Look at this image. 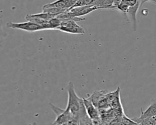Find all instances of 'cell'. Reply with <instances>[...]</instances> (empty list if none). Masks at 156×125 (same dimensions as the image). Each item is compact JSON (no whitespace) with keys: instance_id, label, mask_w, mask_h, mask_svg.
Wrapping results in <instances>:
<instances>
[{"instance_id":"obj_6","label":"cell","mask_w":156,"mask_h":125,"mask_svg":"<svg viewBox=\"0 0 156 125\" xmlns=\"http://www.w3.org/2000/svg\"><path fill=\"white\" fill-rule=\"evenodd\" d=\"M98 9V8L96 6L91 5L74 7L70 9H68V11L69 12L73 18H77V17H82Z\"/></svg>"},{"instance_id":"obj_4","label":"cell","mask_w":156,"mask_h":125,"mask_svg":"<svg viewBox=\"0 0 156 125\" xmlns=\"http://www.w3.org/2000/svg\"><path fill=\"white\" fill-rule=\"evenodd\" d=\"M6 26L8 28L20 29L29 32H34L44 30V27L40 24L30 21H27L26 22L22 23H14L9 21L6 23Z\"/></svg>"},{"instance_id":"obj_17","label":"cell","mask_w":156,"mask_h":125,"mask_svg":"<svg viewBox=\"0 0 156 125\" xmlns=\"http://www.w3.org/2000/svg\"><path fill=\"white\" fill-rule=\"evenodd\" d=\"M154 3H155V4H156V0H155V1H154Z\"/></svg>"},{"instance_id":"obj_16","label":"cell","mask_w":156,"mask_h":125,"mask_svg":"<svg viewBox=\"0 0 156 125\" xmlns=\"http://www.w3.org/2000/svg\"><path fill=\"white\" fill-rule=\"evenodd\" d=\"M141 1V6L143 5V4L144 3H145L146 2H148V1H152V2H154V1L155 0H140Z\"/></svg>"},{"instance_id":"obj_10","label":"cell","mask_w":156,"mask_h":125,"mask_svg":"<svg viewBox=\"0 0 156 125\" xmlns=\"http://www.w3.org/2000/svg\"><path fill=\"white\" fill-rule=\"evenodd\" d=\"M141 2L140 0H121L116 10L126 14L128 9L133 5H135L138 2Z\"/></svg>"},{"instance_id":"obj_5","label":"cell","mask_w":156,"mask_h":125,"mask_svg":"<svg viewBox=\"0 0 156 125\" xmlns=\"http://www.w3.org/2000/svg\"><path fill=\"white\" fill-rule=\"evenodd\" d=\"M87 113L91 119L93 124H99L101 123V115L98 107L88 98H83Z\"/></svg>"},{"instance_id":"obj_3","label":"cell","mask_w":156,"mask_h":125,"mask_svg":"<svg viewBox=\"0 0 156 125\" xmlns=\"http://www.w3.org/2000/svg\"><path fill=\"white\" fill-rule=\"evenodd\" d=\"M57 30L73 34H84L85 33L84 29L79 26L76 20L72 19L62 21Z\"/></svg>"},{"instance_id":"obj_13","label":"cell","mask_w":156,"mask_h":125,"mask_svg":"<svg viewBox=\"0 0 156 125\" xmlns=\"http://www.w3.org/2000/svg\"><path fill=\"white\" fill-rule=\"evenodd\" d=\"M62 21L57 16L53 17L48 20V29L49 30H57L60 26Z\"/></svg>"},{"instance_id":"obj_15","label":"cell","mask_w":156,"mask_h":125,"mask_svg":"<svg viewBox=\"0 0 156 125\" xmlns=\"http://www.w3.org/2000/svg\"><path fill=\"white\" fill-rule=\"evenodd\" d=\"M7 35V34L4 32L2 28V19L1 17H0V45H1L4 41Z\"/></svg>"},{"instance_id":"obj_11","label":"cell","mask_w":156,"mask_h":125,"mask_svg":"<svg viewBox=\"0 0 156 125\" xmlns=\"http://www.w3.org/2000/svg\"><path fill=\"white\" fill-rule=\"evenodd\" d=\"M93 5L96 6L98 9H113V0H96L93 4Z\"/></svg>"},{"instance_id":"obj_7","label":"cell","mask_w":156,"mask_h":125,"mask_svg":"<svg viewBox=\"0 0 156 125\" xmlns=\"http://www.w3.org/2000/svg\"><path fill=\"white\" fill-rule=\"evenodd\" d=\"M155 115H156V99H152L149 105L144 111L142 109H141V115L140 117L133 120H134L138 124L141 120L154 116Z\"/></svg>"},{"instance_id":"obj_2","label":"cell","mask_w":156,"mask_h":125,"mask_svg":"<svg viewBox=\"0 0 156 125\" xmlns=\"http://www.w3.org/2000/svg\"><path fill=\"white\" fill-rule=\"evenodd\" d=\"M49 106L56 116L55 120L52 123V124H74L73 116L68 110L66 109H61L52 103H49Z\"/></svg>"},{"instance_id":"obj_12","label":"cell","mask_w":156,"mask_h":125,"mask_svg":"<svg viewBox=\"0 0 156 125\" xmlns=\"http://www.w3.org/2000/svg\"><path fill=\"white\" fill-rule=\"evenodd\" d=\"M66 10V9H60V8L55 7H51L43 8L42 12H46L52 16H57V15H58L59 14L62 13V12H63Z\"/></svg>"},{"instance_id":"obj_9","label":"cell","mask_w":156,"mask_h":125,"mask_svg":"<svg viewBox=\"0 0 156 125\" xmlns=\"http://www.w3.org/2000/svg\"><path fill=\"white\" fill-rule=\"evenodd\" d=\"M78 0H56L52 2L46 4L43 6V8L55 7L60 9L68 10L71 9Z\"/></svg>"},{"instance_id":"obj_1","label":"cell","mask_w":156,"mask_h":125,"mask_svg":"<svg viewBox=\"0 0 156 125\" xmlns=\"http://www.w3.org/2000/svg\"><path fill=\"white\" fill-rule=\"evenodd\" d=\"M66 90L68 93V102L66 109L73 116L74 124H79V114L85 108L83 98L78 96L72 82H69L66 87Z\"/></svg>"},{"instance_id":"obj_14","label":"cell","mask_w":156,"mask_h":125,"mask_svg":"<svg viewBox=\"0 0 156 125\" xmlns=\"http://www.w3.org/2000/svg\"><path fill=\"white\" fill-rule=\"evenodd\" d=\"M96 1V0H78L73 7L83 5H93V4Z\"/></svg>"},{"instance_id":"obj_8","label":"cell","mask_w":156,"mask_h":125,"mask_svg":"<svg viewBox=\"0 0 156 125\" xmlns=\"http://www.w3.org/2000/svg\"><path fill=\"white\" fill-rule=\"evenodd\" d=\"M140 7L141 2L140 1L135 5L130 7L125 14L127 16L128 21L131 23L134 31L136 30V13Z\"/></svg>"}]
</instances>
